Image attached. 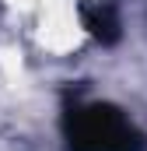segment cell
Wrapping results in <instances>:
<instances>
[{
	"mask_svg": "<svg viewBox=\"0 0 147 151\" xmlns=\"http://www.w3.org/2000/svg\"><path fill=\"white\" fill-rule=\"evenodd\" d=\"M81 18H84V28L98 42H116L119 39V14H116V4L109 0H95V4H81Z\"/></svg>",
	"mask_w": 147,
	"mask_h": 151,
	"instance_id": "obj_2",
	"label": "cell"
},
{
	"mask_svg": "<svg viewBox=\"0 0 147 151\" xmlns=\"http://www.w3.org/2000/svg\"><path fill=\"white\" fill-rule=\"evenodd\" d=\"M67 144L70 151H140V130L109 102L74 106L67 113Z\"/></svg>",
	"mask_w": 147,
	"mask_h": 151,
	"instance_id": "obj_1",
	"label": "cell"
}]
</instances>
